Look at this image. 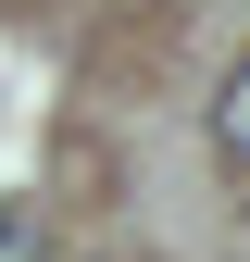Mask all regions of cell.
Returning a JSON list of instances; mask_svg holds the SVG:
<instances>
[{"instance_id": "cell-1", "label": "cell", "mask_w": 250, "mask_h": 262, "mask_svg": "<svg viewBox=\"0 0 250 262\" xmlns=\"http://www.w3.org/2000/svg\"><path fill=\"white\" fill-rule=\"evenodd\" d=\"M213 150H225V162H250V62L225 75V100H213Z\"/></svg>"}, {"instance_id": "cell-2", "label": "cell", "mask_w": 250, "mask_h": 262, "mask_svg": "<svg viewBox=\"0 0 250 262\" xmlns=\"http://www.w3.org/2000/svg\"><path fill=\"white\" fill-rule=\"evenodd\" d=\"M0 262H50V237H38V200H0Z\"/></svg>"}]
</instances>
